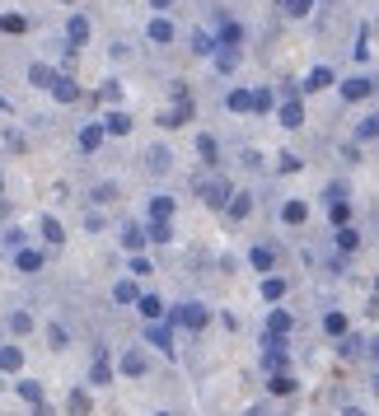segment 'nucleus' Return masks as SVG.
<instances>
[{
    "mask_svg": "<svg viewBox=\"0 0 379 416\" xmlns=\"http://www.w3.org/2000/svg\"><path fill=\"white\" fill-rule=\"evenodd\" d=\"M136 304H141V313L150 318V323H155V318H164V299H159V295H141Z\"/></svg>",
    "mask_w": 379,
    "mask_h": 416,
    "instance_id": "obj_11",
    "label": "nucleus"
},
{
    "mask_svg": "<svg viewBox=\"0 0 379 416\" xmlns=\"http://www.w3.org/2000/svg\"><path fill=\"white\" fill-rule=\"evenodd\" d=\"M0 108H10V103H5V98H0Z\"/></svg>",
    "mask_w": 379,
    "mask_h": 416,
    "instance_id": "obj_47",
    "label": "nucleus"
},
{
    "mask_svg": "<svg viewBox=\"0 0 379 416\" xmlns=\"http://www.w3.org/2000/svg\"><path fill=\"white\" fill-rule=\"evenodd\" d=\"M253 108V94L248 89H235L230 94V112H248Z\"/></svg>",
    "mask_w": 379,
    "mask_h": 416,
    "instance_id": "obj_26",
    "label": "nucleus"
},
{
    "mask_svg": "<svg viewBox=\"0 0 379 416\" xmlns=\"http://www.w3.org/2000/svg\"><path fill=\"white\" fill-rule=\"evenodd\" d=\"M52 94H57L61 103H75V98H80V84H75V80H61V75H57V84H52Z\"/></svg>",
    "mask_w": 379,
    "mask_h": 416,
    "instance_id": "obj_13",
    "label": "nucleus"
},
{
    "mask_svg": "<svg viewBox=\"0 0 379 416\" xmlns=\"http://www.w3.org/2000/svg\"><path fill=\"white\" fill-rule=\"evenodd\" d=\"M281 220H290V225H300V220H304V206H300V201H285Z\"/></svg>",
    "mask_w": 379,
    "mask_h": 416,
    "instance_id": "obj_32",
    "label": "nucleus"
},
{
    "mask_svg": "<svg viewBox=\"0 0 379 416\" xmlns=\"http://www.w3.org/2000/svg\"><path fill=\"white\" fill-rule=\"evenodd\" d=\"M285 10H290V15L300 19V15H309V0H290V5H285Z\"/></svg>",
    "mask_w": 379,
    "mask_h": 416,
    "instance_id": "obj_43",
    "label": "nucleus"
},
{
    "mask_svg": "<svg viewBox=\"0 0 379 416\" xmlns=\"http://www.w3.org/2000/svg\"><path fill=\"white\" fill-rule=\"evenodd\" d=\"M239 38H244V29H239V24H225V29H221V43H225V47H239Z\"/></svg>",
    "mask_w": 379,
    "mask_h": 416,
    "instance_id": "obj_30",
    "label": "nucleus"
},
{
    "mask_svg": "<svg viewBox=\"0 0 379 416\" xmlns=\"http://www.w3.org/2000/svg\"><path fill=\"white\" fill-rule=\"evenodd\" d=\"M122 244L131 248V253H141V244H145V230H126V234H122Z\"/></svg>",
    "mask_w": 379,
    "mask_h": 416,
    "instance_id": "obj_36",
    "label": "nucleus"
},
{
    "mask_svg": "<svg viewBox=\"0 0 379 416\" xmlns=\"http://www.w3.org/2000/svg\"><path fill=\"white\" fill-rule=\"evenodd\" d=\"M159 416H169V412H159Z\"/></svg>",
    "mask_w": 379,
    "mask_h": 416,
    "instance_id": "obj_50",
    "label": "nucleus"
},
{
    "mask_svg": "<svg viewBox=\"0 0 379 416\" xmlns=\"http://www.w3.org/2000/svg\"><path fill=\"white\" fill-rule=\"evenodd\" d=\"M323 327H328L332 337H342V332H347V318H342V313H328V318H323Z\"/></svg>",
    "mask_w": 379,
    "mask_h": 416,
    "instance_id": "obj_31",
    "label": "nucleus"
},
{
    "mask_svg": "<svg viewBox=\"0 0 379 416\" xmlns=\"http://www.w3.org/2000/svg\"><path fill=\"white\" fill-rule=\"evenodd\" d=\"M145 337H150V346H159V351H174V327H169V323H159V318H155L150 327H145Z\"/></svg>",
    "mask_w": 379,
    "mask_h": 416,
    "instance_id": "obj_2",
    "label": "nucleus"
},
{
    "mask_svg": "<svg viewBox=\"0 0 379 416\" xmlns=\"http://www.w3.org/2000/svg\"><path fill=\"white\" fill-rule=\"evenodd\" d=\"M342 94H347L351 103H356V98H365V94H370V80H365V75H356V80H347V84H342Z\"/></svg>",
    "mask_w": 379,
    "mask_h": 416,
    "instance_id": "obj_19",
    "label": "nucleus"
},
{
    "mask_svg": "<svg viewBox=\"0 0 379 416\" xmlns=\"http://www.w3.org/2000/svg\"><path fill=\"white\" fill-rule=\"evenodd\" d=\"M375 393H379V379H375Z\"/></svg>",
    "mask_w": 379,
    "mask_h": 416,
    "instance_id": "obj_48",
    "label": "nucleus"
},
{
    "mask_svg": "<svg viewBox=\"0 0 379 416\" xmlns=\"http://www.w3.org/2000/svg\"><path fill=\"white\" fill-rule=\"evenodd\" d=\"M145 239H155V244H169V220H150Z\"/></svg>",
    "mask_w": 379,
    "mask_h": 416,
    "instance_id": "obj_27",
    "label": "nucleus"
},
{
    "mask_svg": "<svg viewBox=\"0 0 379 416\" xmlns=\"http://www.w3.org/2000/svg\"><path fill=\"white\" fill-rule=\"evenodd\" d=\"M150 43H174V24H169V19H155V24H150Z\"/></svg>",
    "mask_w": 379,
    "mask_h": 416,
    "instance_id": "obj_21",
    "label": "nucleus"
},
{
    "mask_svg": "<svg viewBox=\"0 0 379 416\" xmlns=\"http://www.w3.org/2000/svg\"><path fill=\"white\" fill-rule=\"evenodd\" d=\"M0 187H5V183H0Z\"/></svg>",
    "mask_w": 379,
    "mask_h": 416,
    "instance_id": "obj_51",
    "label": "nucleus"
},
{
    "mask_svg": "<svg viewBox=\"0 0 379 416\" xmlns=\"http://www.w3.org/2000/svg\"><path fill=\"white\" fill-rule=\"evenodd\" d=\"M24 29H29L24 15H0V33H24Z\"/></svg>",
    "mask_w": 379,
    "mask_h": 416,
    "instance_id": "obj_25",
    "label": "nucleus"
},
{
    "mask_svg": "<svg viewBox=\"0 0 379 416\" xmlns=\"http://www.w3.org/2000/svg\"><path fill=\"white\" fill-rule=\"evenodd\" d=\"M112 299H117V304H136V299H141L136 281H117V285H112Z\"/></svg>",
    "mask_w": 379,
    "mask_h": 416,
    "instance_id": "obj_9",
    "label": "nucleus"
},
{
    "mask_svg": "<svg viewBox=\"0 0 379 416\" xmlns=\"http://www.w3.org/2000/svg\"><path fill=\"white\" fill-rule=\"evenodd\" d=\"M197 150H202V159H206V164H216V154H221L211 136H202V140H197Z\"/></svg>",
    "mask_w": 379,
    "mask_h": 416,
    "instance_id": "obj_33",
    "label": "nucleus"
},
{
    "mask_svg": "<svg viewBox=\"0 0 379 416\" xmlns=\"http://www.w3.org/2000/svg\"><path fill=\"white\" fill-rule=\"evenodd\" d=\"M47 341L57 346V351H61V346H66L70 337H66V327H61V323H52V327H47Z\"/></svg>",
    "mask_w": 379,
    "mask_h": 416,
    "instance_id": "obj_37",
    "label": "nucleus"
},
{
    "mask_svg": "<svg viewBox=\"0 0 379 416\" xmlns=\"http://www.w3.org/2000/svg\"><path fill=\"white\" fill-rule=\"evenodd\" d=\"M103 131H112V136H126V131H131V117H126V112H108V126H103Z\"/></svg>",
    "mask_w": 379,
    "mask_h": 416,
    "instance_id": "obj_24",
    "label": "nucleus"
},
{
    "mask_svg": "<svg viewBox=\"0 0 379 416\" xmlns=\"http://www.w3.org/2000/svg\"><path fill=\"white\" fill-rule=\"evenodd\" d=\"M15 267L33 276V272H43V253H38V248H19V253H15Z\"/></svg>",
    "mask_w": 379,
    "mask_h": 416,
    "instance_id": "obj_3",
    "label": "nucleus"
},
{
    "mask_svg": "<svg viewBox=\"0 0 379 416\" xmlns=\"http://www.w3.org/2000/svg\"><path fill=\"white\" fill-rule=\"evenodd\" d=\"M272 108V94L267 89H253V112H267Z\"/></svg>",
    "mask_w": 379,
    "mask_h": 416,
    "instance_id": "obj_38",
    "label": "nucleus"
},
{
    "mask_svg": "<svg viewBox=\"0 0 379 416\" xmlns=\"http://www.w3.org/2000/svg\"><path fill=\"white\" fill-rule=\"evenodd\" d=\"M66 407H70V416H89V412H94V407H89V393H84V388H75Z\"/></svg>",
    "mask_w": 379,
    "mask_h": 416,
    "instance_id": "obj_18",
    "label": "nucleus"
},
{
    "mask_svg": "<svg viewBox=\"0 0 379 416\" xmlns=\"http://www.w3.org/2000/svg\"><path fill=\"white\" fill-rule=\"evenodd\" d=\"M248 211H253V201H248V197H230V216H235V220H244Z\"/></svg>",
    "mask_w": 379,
    "mask_h": 416,
    "instance_id": "obj_29",
    "label": "nucleus"
},
{
    "mask_svg": "<svg viewBox=\"0 0 379 416\" xmlns=\"http://www.w3.org/2000/svg\"><path fill=\"white\" fill-rule=\"evenodd\" d=\"M29 80H33V84H38V89H52V84H57V70H52V66H43V61H38V66H29Z\"/></svg>",
    "mask_w": 379,
    "mask_h": 416,
    "instance_id": "obj_6",
    "label": "nucleus"
},
{
    "mask_svg": "<svg viewBox=\"0 0 379 416\" xmlns=\"http://www.w3.org/2000/svg\"><path fill=\"white\" fill-rule=\"evenodd\" d=\"M290 388H295V379H290V374H272V393H290Z\"/></svg>",
    "mask_w": 379,
    "mask_h": 416,
    "instance_id": "obj_34",
    "label": "nucleus"
},
{
    "mask_svg": "<svg viewBox=\"0 0 379 416\" xmlns=\"http://www.w3.org/2000/svg\"><path fill=\"white\" fill-rule=\"evenodd\" d=\"M66 33H70V43H89V19H84V15H75V19H70V24H66Z\"/></svg>",
    "mask_w": 379,
    "mask_h": 416,
    "instance_id": "obj_12",
    "label": "nucleus"
},
{
    "mask_svg": "<svg viewBox=\"0 0 379 416\" xmlns=\"http://www.w3.org/2000/svg\"><path fill=\"white\" fill-rule=\"evenodd\" d=\"M328 84H332V70H328V66L309 70V80H304V89H328Z\"/></svg>",
    "mask_w": 379,
    "mask_h": 416,
    "instance_id": "obj_22",
    "label": "nucleus"
},
{
    "mask_svg": "<svg viewBox=\"0 0 379 416\" xmlns=\"http://www.w3.org/2000/svg\"><path fill=\"white\" fill-rule=\"evenodd\" d=\"M150 5H155V10H169V5H174V0H150Z\"/></svg>",
    "mask_w": 379,
    "mask_h": 416,
    "instance_id": "obj_44",
    "label": "nucleus"
},
{
    "mask_svg": "<svg viewBox=\"0 0 379 416\" xmlns=\"http://www.w3.org/2000/svg\"><path fill=\"white\" fill-rule=\"evenodd\" d=\"M43 239H47L52 248H61V244H66V230H61V225H57V220L47 216V220H43Z\"/></svg>",
    "mask_w": 379,
    "mask_h": 416,
    "instance_id": "obj_20",
    "label": "nucleus"
},
{
    "mask_svg": "<svg viewBox=\"0 0 379 416\" xmlns=\"http://www.w3.org/2000/svg\"><path fill=\"white\" fill-rule=\"evenodd\" d=\"M281 122H285V126H300V122H304L300 98H285V103H281Z\"/></svg>",
    "mask_w": 379,
    "mask_h": 416,
    "instance_id": "obj_14",
    "label": "nucleus"
},
{
    "mask_svg": "<svg viewBox=\"0 0 379 416\" xmlns=\"http://www.w3.org/2000/svg\"><path fill=\"white\" fill-rule=\"evenodd\" d=\"M98 145H103V126H84V131H80V150L94 154Z\"/></svg>",
    "mask_w": 379,
    "mask_h": 416,
    "instance_id": "obj_10",
    "label": "nucleus"
},
{
    "mask_svg": "<svg viewBox=\"0 0 379 416\" xmlns=\"http://www.w3.org/2000/svg\"><path fill=\"white\" fill-rule=\"evenodd\" d=\"M248 262L258 267V272H272V248H253V253H248Z\"/></svg>",
    "mask_w": 379,
    "mask_h": 416,
    "instance_id": "obj_28",
    "label": "nucleus"
},
{
    "mask_svg": "<svg viewBox=\"0 0 379 416\" xmlns=\"http://www.w3.org/2000/svg\"><path fill=\"white\" fill-rule=\"evenodd\" d=\"M202 197L211 201V206H230V183H221V178H211V183L202 187Z\"/></svg>",
    "mask_w": 379,
    "mask_h": 416,
    "instance_id": "obj_4",
    "label": "nucleus"
},
{
    "mask_svg": "<svg viewBox=\"0 0 379 416\" xmlns=\"http://www.w3.org/2000/svg\"><path fill=\"white\" fill-rule=\"evenodd\" d=\"M192 327V332H202L206 327V309L202 304H178V309H169V327Z\"/></svg>",
    "mask_w": 379,
    "mask_h": 416,
    "instance_id": "obj_1",
    "label": "nucleus"
},
{
    "mask_svg": "<svg viewBox=\"0 0 379 416\" xmlns=\"http://www.w3.org/2000/svg\"><path fill=\"white\" fill-rule=\"evenodd\" d=\"M244 416H267V412H262V407H248V412H244Z\"/></svg>",
    "mask_w": 379,
    "mask_h": 416,
    "instance_id": "obj_45",
    "label": "nucleus"
},
{
    "mask_svg": "<svg viewBox=\"0 0 379 416\" xmlns=\"http://www.w3.org/2000/svg\"><path fill=\"white\" fill-rule=\"evenodd\" d=\"M145 272H150V262H145L141 253H136V258H131V276H145Z\"/></svg>",
    "mask_w": 379,
    "mask_h": 416,
    "instance_id": "obj_42",
    "label": "nucleus"
},
{
    "mask_svg": "<svg viewBox=\"0 0 379 416\" xmlns=\"http://www.w3.org/2000/svg\"><path fill=\"white\" fill-rule=\"evenodd\" d=\"M379 136V112L370 117V122H361V140H375Z\"/></svg>",
    "mask_w": 379,
    "mask_h": 416,
    "instance_id": "obj_40",
    "label": "nucleus"
},
{
    "mask_svg": "<svg viewBox=\"0 0 379 416\" xmlns=\"http://www.w3.org/2000/svg\"><path fill=\"white\" fill-rule=\"evenodd\" d=\"M10 332H15V337H29L33 332V313L29 309H15V313H10Z\"/></svg>",
    "mask_w": 379,
    "mask_h": 416,
    "instance_id": "obj_7",
    "label": "nucleus"
},
{
    "mask_svg": "<svg viewBox=\"0 0 379 416\" xmlns=\"http://www.w3.org/2000/svg\"><path fill=\"white\" fill-rule=\"evenodd\" d=\"M290 323H295V318H290L285 309H276V313L267 318V332H272V337H281V332H290Z\"/></svg>",
    "mask_w": 379,
    "mask_h": 416,
    "instance_id": "obj_16",
    "label": "nucleus"
},
{
    "mask_svg": "<svg viewBox=\"0 0 379 416\" xmlns=\"http://www.w3.org/2000/svg\"><path fill=\"white\" fill-rule=\"evenodd\" d=\"M0 370H5V374L24 370V351H19V346H0Z\"/></svg>",
    "mask_w": 379,
    "mask_h": 416,
    "instance_id": "obj_5",
    "label": "nucleus"
},
{
    "mask_svg": "<svg viewBox=\"0 0 379 416\" xmlns=\"http://www.w3.org/2000/svg\"><path fill=\"white\" fill-rule=\"evenodd\" d=\"M0 216H5V206H0Z\"/></svg>",
    "mask_w": 379,
    "mask_h": 416,
    "instance_id": "obj_49",
    "label": "nucleus"
},
{
    "mask_svg": "<svg viewBox=\"0 0 379 416\" xmlns=\"http://www.w3.org/2000/svg\"><path fill=\"white\" fill-rule=\"evenodd\" d=\"M347 416H365V412H347Z\"/></svg>",
    "mask_w": 379,
    "mask_h": 416,
    "instance_id": "obj_46",
    "label": "nucleus"
},
{
    "mask_svg": "<svg viewBox=\"0 0 379 416\" xmlns=\"http://www.w3.org/2000/svg\"><path fill=\"white\" fill-rule=\"evenodd\" d=\"M337 244H342V253H351V248H361V234H356V230H342V234H337Z\"/></svg>",
    "mask_w": 379,
    "mask_h": 416,
    "instance_id": "obj_35",
    "label": "nucleus"
},
{
    "mask_svg": "<svg viewBox=\"0 0 379 416\" xmlns=\"http://www.w3.org/2000/svg\"><path fill=\"white\" fill-rule=\"evenodd\" d=\"M19 398L33 402V407H43V384H38V379H24V384H19Z\"/></svg>",
    "mask_w": 379,
    "mask_h": 416,
    "instance_id": "obj_17",
    "label": "nucleus"
},
{
    "mask_svg": "<svg viewBox=\"0 0 379 416\" xmlns=\"http://www.w3.org/2000/svg\"><path fill=\"white\" fill-rule=\"evenodd\" d=\"M122 374H131V379H136V374H145V355L136 351V346H131V351H122Z\"/></svg>",
    "mask_w": 379,
    "mask_h": 416,
    "instance_id": "obj_8",
    "label": "nucleus"
},
{
    "mask_svg": "<svg viewBox=\"0 0 379 416\" xmlns=\"http://www.w3.org/2000/svg\"><path fill=\"white\" fill-rule=\"evenodd\" d=\"M108 379H112V365H108V355L98 351L94 355V370H89V384H108Z\"/></svg>",
    "mask_w": 379,
    "mask_h": 416,
    "instance_id": "obj_15",
    "label": "nucleus"
},
{
    "mask_svg": "<svg viewBox=\"0 0 379 416\" xmlns=\"http://www.w3.org/2000/svg\"><path fill=\"white\" fill-rule=\"evenodd\" d=\"M174 216V197H155L150 201V220H169Z\"/></svg>",
    "mask_w": 379,
    "mask_h": 416,
    "instance_id": "obj_23",
    "label": "nucleus"
},
{
    "mask_svg": "<svg viewBox=\"0 0 379 416\" xmlns=\"http://www.w3.org/2000/svg\"><path fill=\"white\" fill-rule=\"evenodd\" d=\"M262 295H267V299H281V295H285V281H276V276H272L267 285H262Z\"/></svg>",
    "mask_w": 379,
    "mask_h": 416,
    "instance_id": "obj_39",
    "label": "nucleus"
},
{
    "mask_svg": "<svg viewBox=\"0 0 379 416\" xmlns=\"http://www.w3.org/2000/svg\"><path fill=\"white\" fill-rule=\"evenodd\" d=\"M192 47H197V52H216V38H206V33H197V38H192Z\"/></svg>",
    "mask_w": 379,
    "mask_h": 416,
    "instance_id": "obj_41",
    "label": "nucleus"
}]
</instances>
